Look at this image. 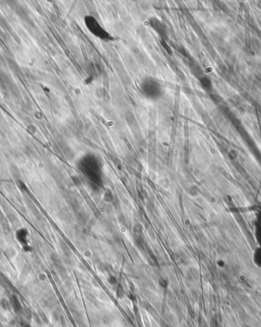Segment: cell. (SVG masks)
Returning <instances> with one entry per match:
<instances>
[{
	"instance_id": "cell-1",
	"label": "cell",
	"mask_w": 261,
	"mask_h": 327,
	"mask_svg": "<svg viewBox=\"0 0 261 327\" xmlns=\"http://www.w3.org/2000/svg\"><path fill=\"white\" fill-rule=\"evenodd\" d=\"M140 88L144 96L150 100H159L164 93V89L162 83L157 78L150 76L142 79Z\"/></svg>"
},
{
	"instance_id": "cell-3",
	"label": "cell",
	"mask_w": 261,
	"mask_h": 327,
	"mask_svg": "<svg viewBox=\"0 0 261 327\" xmlns=\"http://www.w3.org/2000/svg\"><path fill=\"white\" fill-rule=\"evenodd\" d=\"M253 232L257 246H261V209L258 210L254 216Z\"/></svg>"
},
{
	"instance_id": "cell-5",
	"label": "cell",
	"mask_w": 261,
	"mask_h": 327,
	"mask_svg": "<svg viewBox=\"0 0 261 327\" xmlns=\"http://www.w3.org/2000/svg\"><path fill=\"white\" fill-rule=\"evenodd\" d=\"M16 237L17 239L20 241L22 245H24L25 246H27V231L25 228H21L16 233Z\"/></svg>"
},
{
	"instance_id": "cell-7",
	"label": "cell",
	"mask_w": 261,
	"mask_h": 327,
	"mask_svg": "<svg viewBox=\"0 0 261 327\" xmlns=\"http://www.w3.org/2000/svg\"><path fill=\"white\" fill-rule=\"evenodd\" d=\"M0 306H1V307H2L4 310H8L9 309V302L7 301V300H6V299H2V300H1V302H0Z\"/></svg>"
},
{
	"instance_id": "cell-2",
	"label": "cell",
	"mask_w": 261,
	"mask_h": 327,
	"mask_svg": "<svg viewBox=\"0 0 261 327\" xmlns=\"http://www.w3.org/2000/svg\"><path fill=\"white\" fill-rule=\"evenodd\" d=\"M84 24L88 31L94 36L105 41L112 40V37L108 31L101 25L96 18L93 15H86L84 17Z\"/></svg>"
},
{
	"instance_id": "cell-4",
	"label": "cell",
	"mask_w": 261,
	"mask_h": 327,
	"mask_svg": "<svg viewBox=\"0 0 261 327\" xmlns=\"http://www.w3.org/2000/svg\"><path fill=\"white\" fill-rule=\"evenodd\" d=\"M252 261L255 267L261 270V246H256L253 251Z\"/></svg>"
},
{
	"instance_id": "cell-6",
	"label": "cell",
	"mask_w": 261,
	"mask_h": 327,
	"mask_svg": "<svg viewBox=\"0 0 261 327\" xmlns=\"http://www.w3.org/2000/svg\"><path fill=\"white\" fill-rule=\"evenodd\" d=\"M12 306L13 309L15 310L16 312H19L21 310V309H22L20 303H19L18 300L15 297H13L12 299Z\"/></svg>"
}]
</instances>
